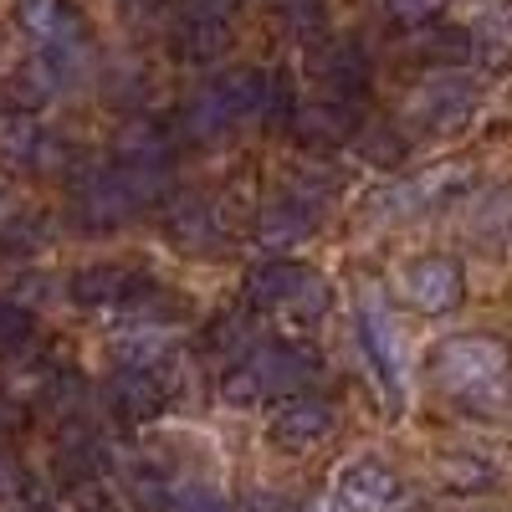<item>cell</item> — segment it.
Masks as SVG:
<instances>
[{"instance_id":"30","label":"cell","mask_w":512,"mask_h":512,"mask_svg":"<svg viewBox=\"0 0 512 512\" xmlns=\"http://www.w3.org/2000/svg\"><path fill=\"white\" fill-rule=\"evenodd\" d=\"M277 11H282V26L297 41H308V47L323 41V31H328V6H323V0H282Z\"/></svg>"},{"instance_id":"8","label":"cell","mask_w":512,"mask_h":512,"mask_svg":"<svg viewBox=\"0 0 512 512\" xmlns=\"http://www.w3.org/2000/svg\"><path fill=\"white\" fill-rule=\"evenodd\" d=\"M359 349H364V359L379 379L384 400H390V410H400L405 405V344H400V328H395L379 292L359 297Z\"/></svg>"},{"instance_id":"34","label":"cell","mask_w":512,"mask_h":512,"mask_svg":"<svg viewBox=\"0 0 512 512\" xmlns=\"http://www.w3.org/2000/svg\"><path fill=\"white\" fill-rule=\"evenodd\" d=\"M16 502H26V466L11 451H0V507H16Z\"/></svg>"},{"instance_id":"24","label":"cell","mask_w":512,"mask_h":512,"mask_svg":"<svg viewBox=\"0 0 512 512\" xmlns=\"http://www.w3.org/2000/svg\"><path fill=\"white\" fill-rule=\"evenodd\" d=\"M472 236L492 251H507L512 246V190H492L482 200V210L472 216Z\"/></svg>"},{"instance_id":"4","label":"cell","mask_w":512,"mask_h":512,"mask_svg":"<svg viewBox=\"0 0 512 512\" xmlns=\"http://www.w3.org/2000/svg\"><path fill=\"white\" fill-rule=\"evenodd\" d=\"M113 169L139 205H164L169 190H175V139L149 118L123 123L113 139Z\"/></svg>"},{"instance_id":"25","label":"cell","mask_w":512,"mask_h":512,"mask_svg":"<svg viewBox=\"0 0 512 512\" xmlns=\"http://www.w3.org/2000/svg\"><path fill=\"white\" fill-rule=\"evenodd\" d=\"M415 52L425 62H446V67H461V62H472L477 57V36L472 31H461V26H436V31H425L415 41Z\"/></svg>"},{"instance_id":"39","label":"cell","mask_w":512,"mask_h":512,"mask_svg":"<svg viewBox=\"0 0 512 512\" xmlns=\"http://www.w3.org/2000/svg\"><path fill=\"white\" fill-rule=\"evenodd\" d=\"M123 6H128V11H134V16H139V11L149 16V11H154V0H123Z\"/></svg>"},{"instance_id":"22","label":"cell","mask_w":512,"mask_h":512,"mask_svg":"<svg viewBox=\"0 0 512 512\" xmlns=\"http://www.w3.org/2000/svg\"><path fill=\"white\" fill-rule=\"evenodd\" d=\"M134 272H123V267H113V262H103V267H82V272H72V282H67V297L77 308H123V297L134 292Z\"/></svg>"},{"instance_id":"20","label":"cell","mask_w":512,"mask_h":512,"mask_svg":"<svg viewBox=\"0 0 512 512\" xmlns=\"http://www.w3.org/2000/svg\"><path fill=\"white\" fill-rule=\"evenodd\" d=\"M113 466V456H108V441L98 436V431H88V425H67L62 431V446H57V472H62V482L67 487H88V482H98L103 472Z\"/></svg>"},{"instance_id":"5","label":"cell","mask_w":512,"mask_h":512,"mask_svg":"<svg viewBox=\"0 0 512 512\" xmlns=\"http://www.w3.org/2000/svg\"><path fill=\"white\" fill-rule=\"evenodd\" d=\"M333 195V180L318 175V169H308V175H297L277 200L262 205V216H256V246L262 251H292L303 246L318 221H323V205Z\"/></svg>"},{"instance_id":"29","label":"cell","mask_w":512,"mask_h":512,"mask_svg":"<svg viewBox=\"0 0 512 512\" xmlns=\"http://www.w3.org/2000/svg\"><path fill=\"white\" fill-rule=\"evenodd\" d=\"M354 149H359V159L374 164V169H400V159H405L410 144L395 134V128H359Z\"/></svg>"},{"instance_id":"26","label":"cell","mask_w":512,"mask_h":512,"mask_svg":"<svg viewBox=\"0 0 512 512\" xmlns=\"http://www.w3.org/2000/svg\"><path fill=\"white\" fill-rule=\"evenodd\" d=\"M31 344H36V313L16 297H0V354L21 359Z\"/></svg>"},{"instance_id":"21","label":"cell","mask_w":512,"mask_h":512,"mask_svg":"<svg viewBox=\"0 0 512 512\" xmlns=\"http://www.w3.org/2000/svg\"><path fill=\"white\" fill-rule=\"evenodd\" d=\"M303 272H308V267L282 262V256H267V262H256V267L246 272V282H241L246 308H251V313H277V308H287V297L297 292Z\"/></svg>"},{"instance_id":"9","label":"cell","mask_w":512,"mask_h":512,"mask_svg":"<svg viewBox=\"0 0 512 512\" xmlns=\"http://www.w3.org/2000/svg\"><path fill=\"white\" fill-rule=\"evenodd\" d=\"M139 200L134 190L123 185V175L108 164V169H88V175H72V221L93 236H108L118 226H128L139 216Z\"/></svg>"},{"instance_id":"3","label":"cell","mask_w":512,"mask_h":512,"mask_svg":"<svg viewBox=\"0 0 512 512\" xmlns=\"http://www.w3.org/2000/svg\"><path fill=\"white\" fill-rule=\"evenodd\" d=\"M313 374H318V354H308L303 344H262L221 374V400L241 410L267 405V400L277 405V400L303 395Z\"/></svg>"},{"instance_id":"7","label":"cell","mask_w":512,"mask_h":512,"mask_svg":"<svg viewBox=\"0 0 512 512\" xmlns=\"http://www.w3.org/2000/svg\"><path fill=\"white\" fill-rule=\"evenodd\" d=\"M477 103H482L477 77H466L461 67L431 72L405 103V128H415V134H456L477 113Z\"/></svg>"},{"instance_id":"1","label":"cell","mask_w":512,"mask_h":512,"mask_svg":"<svg viewBox=\"0 0 512 512\" xmlns=\"http://www.w3.org/2000/svg\"><path fill=\"white\" fill-rule=\"evenodd\" d=\"M431 374L472 415H507L512 410V354H507V344H497L487 333L446 338L431 359Z\"/></svg>"},{"instance_id":"11","label":"cell","mask_w":512,"mask_h":512,"mask_svg":"<svg viewBox=\"0 0 512 512\" xmlns=\"http://www.w3.org/2000/svg\"><path fill=\"white\" fill-rule=\"evenodd\" d=\"M0 154H6L11 164H21V169H36V175H77L72 164L82 159L62 134H52V128L31 123L26 113L6 123V134H0Z\"/></svg>"},{"instance_id":"19","label":"cell","mask_w":512,"mask_h":512,"mask_svg":"<svg viewBox=\"0 0 512 512\" xmlns=\"http://www.w3.org/2000/svg\"><path fill=\"white\" fill-rule=\"evenodd\" d=\"M226 47H231V21H210V16L180 11L175 31H169V57H175V62H190V67L221 62Z\"/></svg>"},{"instance_id":"27","label":"cell","mask_w":512,"mask_h":512,"mask_svg":"<svg viewBox=\"0 0 512 512\" xmlns=\"http://www.w3.org/2000/svg\"><path fill=\"white\" fill-rule=\"evenodd\" d=\"M164 512H241L226 492H216L210 482H169V502H164Z\"/></svg>"},{"instance_id":"31","label":"cell","mask_w":512,"mask_h":512,"mask_svg":"<svg viewBox=\"0 0 512 512\" xmlns=\"http://www.w3.org/2000/svg\"><path fill=\"white\" fill-rule=\"evenodd\" d=\"M446 482L456 487V492H482V487H492V466L487 461H477V456H446Z\"/></svg>"},{"instance_id":"23","label":"cell","mask_w":512,"mask_h":512,"mask_svg":"<svg viewBox=\"0 0 512 512\" xmlns=\"http://www.w3.org/2000/svg\"><path fill=\"white\" fill-rule=\"evenodd\" d=\"M62 82H67V77H62L47 57H31L26 67H16V72H11V82H6V98H11L21 113H36V108H47V103L57 98Z\"/></svg>"},{"instance_id":"36","label":"cell","mask_w":512,"mask_h":512,"mask_svg":"<svg viewBox=\"0 0 512 512\" xmlns=\"http://www.w3.org/2000/svg\"><path fill=\"white\" fill-rule=\"evenodd\" d=\"M236 6H241V0H185L190 16H210V21H231Z\"/></svg>"},{"instance_id":"12","label":"cell","mask_w":512,"mask_h":512,"mask_svg":"<svg viewBox=\"0 0 512 512\" xmlns=\"http://www.w3.org/2000/svg\"><path fill=\"white\" fill-rule=\"evenodd\" d=\"M108 410L123 425H149L164 415L169 405V364L159 369H134V364H118V374L108 379Z\"/></svg>"},{"instance_id":"32","label":"cell","mask_w":512,"mask_h":512,"mask_svg":"<svg viewBox=\"0 0 512 512\" xmlns=\"http://www.w3.org/2000/svg\"><path fill=\"white\" fill-rule=\"evenodd\" d=\"M379 11L395 26H431L446 11V0H379Z\"/></svg>"},{"instance_id":"38","label":"cell","mask_w":512,"mask_h":512,"mask_svg":"<svg viewBox=\"0 0 512 512\" xmlns=\"http://www.w3.org/2000/svg\"><path fill=\"white\" fill-rule=\"evenodd\" d=\"M16 512H57L52 502H16Z\"/></svg>"},{"instance_id":"10","label":"cell","mask_w":512,"mask_h":512,"mask_svg":"<svg viewBox=\"0 0 512 512\" xmlns=\"http://www.w3.org/2000/svg\"><path fill=\"white\" fill-rule=\"evenodd\" d=\"M466 185H472V169H466V164H436L431 175H415V180L390 185L374 200V210H379V216H395V221L400 216H425V210H441L456 195H466Z\"/></svg>"},{"instance_id":"17","label":"cell","mask_w":512,"mask_h":512,"mask_svg":"<svg viewBox=\"0 0 512 512\" xmlns=\"http://www.w3.org/2000/svg\"><path fill=\"white\" fill-rule=\"evenodd\" d=\"M313 77L328 88V98H359L369 88V52L359 41H313V57H308Z\"/></svg>"},{"instance_id":"14","label":"cell","mask_w":512,"mask_h":512,"mask_svg":"<svg viewBox=\"0 0 512 512\" xmlns=\"http://www.w3.org/2000/svg\"><path fill=\"white\" fill-rule=\"evenodd\" d=\"M164 236H169V246L185 251V256H221L226 241H231L221 205H216V200H205V195H185V200H175V210L164 216Z\"/></svg>"},{"instance_id":"6","label":"cell","mask_w":512,"mask_h":512,"mask_svg":"<svg viewBox=\"0 0 512 512\" xmlns=\"http://www.w3.org/2000/svg\"><path fill=\"white\" fill-rule=\"evenodd\" d=\"M16 21L36 41V57H47L62 77H77L88 67V26L72 0H21Z\"/></svg>"},{"instance_id":"15","label":"cell","mask_w":512,"mask_h":512,"mask_svg":"<svg viewBox=\"0 0 512 512\" xmlns=\"http://www.w3.org/2000/svg\"><path fill=\"white\" fill-rule=\"evenodd\" d=\"M400 297L415 313H451L466 297V277L451 256H415V262L400 272Z\"/></svg>"},{"instance_id":"35","label":"cell","mask_w":512,"mask_h":512,"mask_svg":"<svg viewBox=\"0 0 512 512\" xmlns=\"http://www.w3.org/2000/svg\"><path fill=\"white\" fill-rule=\"evenodd\" d=\"M246 344V318H221V323H210L205 333V354H231Z\"/></svg>"},{"instance_id":"33","label":"cell","mask_w":512,"mask_h":512,"mask_svg":"<svg viewBox=\"0 0 512 512\" xmlns=\"http://www.w3.org/2000/svg\"><path fill=\"white\" fill-rule=\"evenodd\" d=\"M57 277H47V272H26L16 287H11V297H16V303H26L31 313H41V308H47L52 303V297H57Z\"/></svg>"},{"instance_id":"16","label":"cell","mask_w":512,"mask_h":512,"mask_svg":"<svg viewBox=\"0 0 512 512\" xmlns=\"http://www.w3.org/2000/svg\"><path fill=\"white\" fill-rule=\"evenodd\" d=\"M405 497L395 466H384L379 456H359L354 466H344L333 492V512H390Z\"/></svg>"},{"instance_id":"2","label":"cell","mask_w":512,"mask_h":512,"mask_svg":"<svg viewBox=\"0 0 512 512\" xmlns=\"http://www.w3.org/2000/svg\"><path fill=\"white\" fill-rule=\"evenodd\" d=\"M272 108V77L262 67H231L226 77L205 82V88L180 108V139L185 144H226L241 123L267 118Z\"/></svg>"},{"instance_id":"37","label":"cell","mask_w":512,"mask_h":512,"mask_svg":"<svg viewBox=\"0 0 512 512\" xmlns=\"http://www.w3.org/2000/svg\"><path fill=\"white\" fill-rule=\"evenodd\" d=\"M16 216H21V200H16V190H11L6 180H0V226L16 221Z\"/></svg>"},{"instance_id":"13","label":"cell","mask_w":512,"mask_h":512,"mask_svg":"<svg viewBox=\"0 0 512 512\" xmlns=\"http://www.w3.org/2000/svg\"><path fill=\"white\" fill-rule=\"evenodd\" d=\"M333 425H338V410L323 400V395H292V400H277L272 420H267V436L272 446L282 451H313L333 436Z\"/></svg>"},{"instance_id":"18","label":"cell","mask_w":512,"mask_h":512,"mask_svg":"<svg viewBox=\"0 0 512 512\" xmlns=\"http://www.w3.org/2000/svg\"><path fill=\"white\" fill-rule=\"evenodd\" d=\"M292 134L313 144V149H328V144H349L359 139V108L354 98H318V103H297L292 113Z\"/></svg>"},{"instance_id":"28","label":"cell","mask_w":512,"mask_h":512,"mask_svg":"<svg viewBox=\"0 0 512 512\" xmlns=\"http://www.w3.org/2000/svg\"><path fill=\"white\" fill-rule=\"evenodd\" d=\"M328 303H333V287H328V277L323 272H303V282H297V292L287 297V318H297V323H318L323 313H328Z\"/></svg>"}]
</instances>
